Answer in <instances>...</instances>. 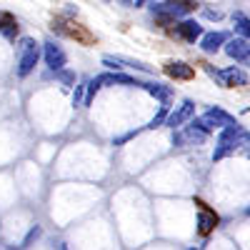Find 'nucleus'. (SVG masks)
I'll use <instances>...</instances> for the list:
<instances>
[{
  "mask_svg": "<svg viewBox=\"0 0 250 250\" xmlns=\"http://www.w3.org/2000/svg\"><path fill=\"white\" fill-rule=\"evenodd\" d=\"M190 10H195V0H163V3H150V15L160 20L163 25H175Z\"/></svg>",
  "mask_w": 250,
  "mask_h": 250,
  "instance_id": "1",
  "label": "nucleus"
},
{
  "mask_svg": "<svg viewBox=\"0 0 250 250\" xmlns=\"http://www.w3.org/2000/svg\"><path fill=\"white\" fill-rule=\"evenodd\" d=\"M38 60H40V43H35L33 38H23L18 45V68H15L18 78H28L35 70Z\"/></svg>",
  "mask_w": 250,
  "mask_h": 250,
  "instance_id": "2",
  "label": "nucleus"
},
{
  "mask_svg": "<svg viewBox=\"0 0 250 250\" xmlns=\"http://www.w3.org/2000/svg\"><path fill=\"white\" fill-rule=\"evenodd\" d=\"M240 145H243V125L220 128V135L215 140V150H213V160H223L228 155H233Z\"/></svg>",
  "mask_w": 250,
  "mask_h": 250,
  "instance_id": "3",
  "label": "nucleus"
},
{
  "mask_svg": "<svg viewBox=\"0 0 250 250\" xmlns=\"http://www.w3.org/2000/svg\"><path fill=\"white\" fill-rule=\"evenodd\" d=\"M205 70H208V75H210V78H215L223 88H240V85H248V83H250V75L245 70H240L238 65L223 68V70H215V68L208 65Z\"/></svg>",
  "mask_w": 250,
  "mask_h": 250,
  "instance_id": "4",
  "label": "nucleus"
},
{
  "mask_svg": "<svg viewBox=\"0 0 250 250\" xmlns=\"http://www.w3.org/2000/svg\"><path fill=\"white\" fill-rule=\"evenodd\" d=\"M205 140H208V133L200 130L193 120H188V125L178 128L175 135H173V145H175V148H185V145H203Z\"/></svg>",
  "mask_w": 250,
  "mask_h": 250,
  "instance_id": "5",
  "label": "nucleus"
},
{
  "mask_svg": "<svg viewBox=\"0 0 250 250\" xmlns=\"http://www.w3.org/2000/svg\"><path fill=\"white\" fill-rule=\"evenodd\" d=\"M193 115H195V100L185 98L180 105H175V108L168 113V118H165L163 125H165V128H170V130H178V128H183L188 120H193Z\"/></svg>",
  "mask_w": 250,
  "mask_h": 250,
  "instance_id": "6",
  "label": "nucleus"
},
{
  "mask_svg": "<svg viewBox=\"0 0 250 250\" xmlns=\"http://www.w3.org/2000/svg\"><path fill=\"white\" fill-rule=\"evenodd\" d=\"M223 50H225V55L230 60L240 62V65H250V40L248 38H240V35L228 38V43L223 45Z\"/></svg>",
  "mask_w": 250,
  "mask_h": 250,
  "instance_id": "7",
  "label": "nucleus"
},
{
  "mask_svg": "<svg viewBox=\"0 0 250 250\" xmlns=\"http://www.w3.org/2000/svg\"><path fill=\"white\" fill-rule=\"evenodd\" d=\"M43 60H45V65H48L50 73H58V70H62L68 65V55L55 40H45L43 43Z\"/></svg>",
  "mask_w": 250,
  "mask_h": 250,
  "instance_id": "8",
  "label": "nucleus"
},
{
  "mask_svg": "<svg viewBox=\"0 0 250 250\" xmlns=\"http://www.w3.org/2000/svg\"><path fill=\"white\" fill-rule=\"evenodd\" d=\"M100 62L110 70H123V68H133V70H140V73H153V68L143 60H133V58H125V55H103Z\"/></svg>",
  "mask_w": 250,
  "mask_h": 250,
  "instance_id": "9",
  "label": "nucleus"
},
{
  "mask_svg": "<svg viewBox=\"0 0 250 250\" xmlns=\"http://www.w3.org/2000/svg\"><path fill=\"white\" fill-rule=\"evenodd\" d=\"M203 33H205L203 25L198 23V20H190V18L178 20L175 28H173V35L180 38V40H185V43H198V40L203 38Z\"/></svg>",
  "mask_w": 250,
  "mask_h": 250,
  "instance_id": "10",
  "label": "nucleus"
},
{
  "mask_svg": "<svg viewBox=\"0 0 250 250\" xmlns=\"http://www.w3.org/2000/svg\"><path fill=\"white\" fill-rule=\"evenodd\" d=\"M225 43H228V33H223V30H210V33H203V38L198 40L200 50H203V53H208V55H213V53L223 50V45H225Z\"/></svg>",
  "mask_w": 250,
  "mask_h": 250,
  "instance_id": "11",
  "label": "nucleus"
},
{
  "mask_svg": "<svg viewBox=\"0 0 250 250\" xmlns=\"http://www.w3.org/2000/svg\"><path fill=\"white\" fill-rule=\"evenodd\" d=\"M98 80H100V85H103V88H105V85L140 88V85H143V80H138V78H133V75H125V73H120V70H115V73H100Z\"/></svg>",
  "mask_w": 250,
  "mask_h": 250,
  "instance_id": "12",
  "label": "nucleus"
},
{
  "mask_svg": "<svg viewBox=\"0 0 250 250\" xmlns=\"http://www.w3.org/2000/svg\"><path fill=\"white\" fill-rule=\"evenodd\" d=\"M140 90H145L148 95H153L155 100H160V105H168L170 98L175 95V90L170 85H163V83H155V80H143Z\"/></svg>",
  "mask_w": 250,
  "mask_h": 250,
  "instance_id": "13",
  "label": "nucleus"
},
{
  "mask_svg": "<svg viewBox=\"0 0 250 250\" xmlns=\"http://www.w3.org/2000/svg\"><path fill=\"white\" fill-rule=\"evenodd\" d=\"M203 118H205L208 123H210L213 128H235V125H240L230 113H225L223 108H208Z\"/></svg>",
  "mask_w": 250,
  "mask_h": 250,
  "instance_id": "14",
  "label": "nucleus"
},
{
  "mask_svg": "<svg viewBox=\"0 0 250 250\" xmlns=\"http://www.w3.org/2000/svg\"><path fill=\"white\" fill-rule=\"evenodd\" d=\"M165 75H170L173 80H193L195 68L183 62V60H170V62H165Z\"/></svg>",
  "mask_w": 250,
  "mask_h": 250,
  "instance_id": "15",
  "label": "nucleus"
},
{
  "mask_svg": "<svg viewBox=\"0 0 250 250\" xmlns=\"http://www.w3.org/2000/svg\"><path fill=\"white\" fill-rule=\"evenodd\" d=\"M215 225H218V215L210 210V208L200 205V208H198V233H200V235H208Z\"/></svg>",
  "mask_w": 250,
  "mask_h": 250,
  "instance_id": "16",
  "label": "nucleus"
},
{
  "mask_svg": "<svg viewBox=\"0 0 250 250\" xmlns=\"http://www.w3.org/2000/svg\"><path fill=\"white\" fill-rule=\"evenodd\" d=\"M18 30H20V25H18V20L10 13L0 15V35H3L5 40H15L18 38Z\"/></svg>",
  "mask_w": 250,
  "mask_h": 250,
  "instance_id": "17",
  "label": "nucleus"
},
{
  "mask_svg": "<svg viewBox=\"0 0 250 250\" xmlns=\"http://www.w3.org/2000/svg\"><path fill=\"white\" fill-rule=\"evenodd\" d=\"M233 25H235V33L240 38H248L250 40V18L245 13H233Z\"/></svg>",
  "mask_w": 250,
  "mask_h": 250,
  "instance_id": "18",
  "label": "nucleus"
},
{
  "mask_svg": "<svg viewBox=\"0 0 250 250\" xmlns=\"http://www.w3.org/2000/svg\"><path fill=\"white\" fill-rule=\"evenodd\" d=\"M88 80L90 78H83V80H78L75 83V90H73V105L78 108V105H83L85 103V93H88Z\"/></svg>",
  "mask_w": 250,
  "mask_h": 250,
  "instance_id": "19",
  "label": "nucleus"
},
{
  "mask_svg": "<svg viewBox=\"0 0 250 250\" xmlns=\"http://www.w3.org/2000/svg\"><path fill=\"white\" fill-rule=\"evenodd\" d=\"M168 113H170V108L168 105H160V110H158V115L145 125V128H150V130H155V128H160V125L165 123V118H168Z\"/></svg>",
  "mask_w": 250,
  "mask_h": 250,
  "instance_id": "20",
  "label": "nucleus"
},
{
  "mask_svg": "<svg viewBox=\"0 0 250 250\" xmlns=\"http://www.w3.org/2000/svg\"><path fill=\"white\" fill-rule=\"evenodd\" d=\"M55 78H58L60 83H65V85H75V83H78L75 73H73V70H65V68L58 70V73H55Z\"/></svg>",
  "mask_w": 250,
  "mask_h": 250,
  "instance_id": "21",
  "label": "nucleus"
},
{
  "mask_svg": "<svg viewBox=\"0 0 250 250\" xmlns=\"http://www.w3.org/2000/svg\"><path fill=\"white\" fill-rule=\"evenodd\" d=\"M40 233H43V230H40V225H33L30 230H28V235H25V240H23V248H28L33 240H38V238H40Z\"/></svg>",
  "mask_w": 250,
  "mask_h": 250,
  "instance_id": "22",
  "label": "nucleus"
},
{
  "mask_svg": "<svg viewBox=\"0 0 250 250\" xmlns=\"http://www.w3.org/2000/svg\"><path fill=\"white\" fill-rule=\"evenodd\" d=\"M138 133H140V130H130V133H125V135H120V138H115V140H113V145H123L125 140H130V138H135Z\"/></svg>",
  "mask_w": 250,
  "mask_h": 250,
  "instance_id": "23",
  "label": "nucleus"
},
{
  "mask_svg": "<svg viewBox=\"0 0 250 250\" xmlns=\"http://www.w3.org/2000/svg\"><path fill=\"white\" fill-rule=\"evenodd\" d=\"M205 18H210V20H220V13H218V10H205Z\"/></svg>",
  "mask_w": 250,
  "mask_h": 250,
  "instance_id": "24",
  "label": "nucleus"
},
{
  "mask_svg": "<svg viewBox=\"0 0 250 250\" xmlns=\"http://www.w3.org/2000/svg\"><path fill=\"white\" fill-rule=\"evenodd\" d=\"M148 3H153V0H135V8H143V5H148Z\"/></svg>",
  "mask_w": 250,
  "mask_h": 250,
  "instance_id": "25",
  "label": "nucleus"
},
{
  "mask_svg": "<svg viewBox=\"0 0 250 250\" xmlns=\"http://www.w3.org/2000/svg\"><path fill=\"white\" fill-rule=\"evenodd\" d=\"M118 3H123V5H135V0H118Z\"/></svg>",
  "mask_w": 250,
  "mask_h": 250,
  "instance_id": "26",
  "label": "nucleus"
},
{
  "mask_svg": "<svg viewBox=\"0 0 250 250\" xmlns=\"http://www.w3.org/2000/svg\"><path fill=\"white\" fill-rule=\"evenodd\" d=\"M60 250H68V248H65V245H60Z\"/></svg>",
  "mask_w": 250,
  "mask_h": 250,
  "instance_id": "27",
  "label": "nucleus"
},
{
  "mask_svg": "<svg viewBox=\"0 0 250 250\" xmlns=\"http://www.w3.org/2000/svg\"><path fill=\"white\" fill-rule=\"evenodd\" d=\"M245 213H248V215H250V208H248V210H245Z\"/></svg>",
  "mask_w": 250,
  "mask_h": 250,
  "instance_id": "28",
  "label": "nucleus"
}]
</instances>
